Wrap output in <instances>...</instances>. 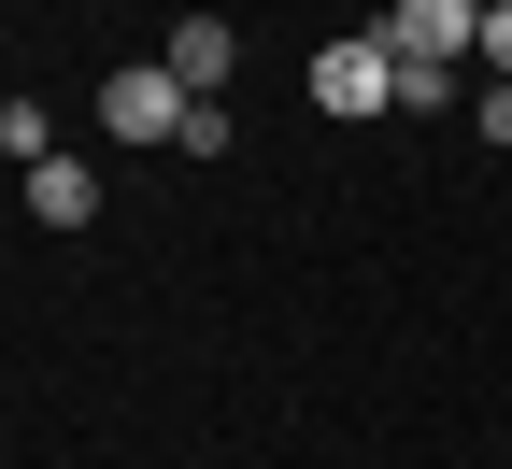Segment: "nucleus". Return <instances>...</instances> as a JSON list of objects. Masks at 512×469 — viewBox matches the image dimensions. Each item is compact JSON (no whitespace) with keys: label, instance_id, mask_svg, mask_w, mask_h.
<instances>
[{"label":"nucleus","instance_id":"nucleus-1","mask_svg":"<svg viewBox=\"0 0 512 469\" xmlns=\"http://www.w3.org/2000/svg\"><path fill=\"white\" fill-rule=\"evenodd\" d=\"M185 114H200V100L171 86V57H128V72L100 86V128H114V143H185Z\"/></svg>","mask_w":512,"mask_h":469},{"label":"nucleus","instance_id":"nucleus-2","mask_svg":"<svg viewBox=\"0 0 512 469\" xmlns=\"http://www.w3.org/2000/svg\"><path fill=\"white\" fill-rule=\"evenodd\" d=\"M313 100L328 114H399V57H384L370 29L356 43H313Z\"/></svg>","mask_w":512,"mask_h":469},{"label":"nucleus","instance_id":"nucleus-3","mask_svg":"<svg viewBox=\"0 0 512 469\" xmlns=\"http://www.w3.org/2000/svg\"><path fill=\"white\" fill-rule=\"evenodd\" d=\"M228 72H242V29H228V15H185V29H171V86H185V100H214Z\"/></svg>","mask_w":512,"mask_h":469},{"label":"nucleus","instance_id":"nucleus-4","mask_svg":"<svg viewBox=\"0 0 512 469\" xmlns=\"http://www.w3.org/2000/svg\"><path fill=\"white\" fill-rule=\"evenodd\" d=\"M29 214H43V228H86V214H100V171H86L72 143H57V157L29 171Z\"/></svg>","mask_w":512,"mask_h":469},{"label":"nucleus","instance_id":"nucleus-5","mask_svg":"<svg viewBox=\"0 0 512 469\" xmlns=\"http://www.w3.org/2000/svg\"><path fill=\"white\" fill-rule=\"evenodd\" d=\"M0 157L43 171V157H57V114H43V100H0Z\"/></svg>","mask_w":512,"mask_h":469},{"label":"nucleus","instance_id":"nucleus-6","mask_svg":"<svg viewBox=\"0 0 512 469\" xmlns=\"http://www.w3.org/2000/svg\"><path fill=\"white\" fill-rule=\"evenodd\" d=\"M470 72H484V86H512V0H484V43H470Z\"/></svg>","mask_w":512,"mask_h":469},{"label":"nucleus","instance_id":"nucleus-7","mask_svg":"<svg viewBox=\"0 0 512 469\" xmlns=\"http://www.w3.org/2000/svg\"><path fill=\"white\" fill-rule=\"evenodd\" d=\"M470 128H498V143H512V86H484V100H470Z\"/></svg>","mask_w":512,"mask_h":469}]
</instances>
